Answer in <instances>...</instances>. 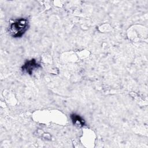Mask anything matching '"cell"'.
Masks as SVG:
<instances>
[{
    "mask_svg": "<svg viewBox=\"0 0 148 148\" xmlns=\"http://www.w3.org/2000/svg\"><path fill=\"white\" fill-rule=\"evenodd\" d=\"M72 124L78 127H83L86 125V121L79 114L76 113H72L70 115Z\"/></svg>",
    "mask_w": 148,
    "mask_h": 148,
    "instance_id": "cell-3",
    "label": "cell"
},
{
    "mask_svg": "<svg viewBox=\"0 0 148 148\" xmlns=\"http://www.w3.org/2000/svg\"><path fill=\"white\" fill-rule=\"evenodd\" d=\"M41 68V65L35 58L27 60L21 66V69L24 73L32 75L33 72L36 69Z\"/></svg>",
    "mask_w": 148,
    "mask_h": 148,
    "instance_id": "cell-2",
    "label": "cell"
},
{
    "mask_svg": "<svg viewBox=\"0 0 148 148\" xmlns=\"http://www.w3.org/2000/svg\"><path fill=\"white\" fill-rule=\"evenodd\" d=\"M29 27L28 18L21 17L15 19L9 25L8 31L9 35L14 38L23 36Z\"/></svg>",
    "mask_w": 148,
    "mask_h": 148,
    "instance_id": "cell-1",
    "label": "cell"
}]
</instances>
